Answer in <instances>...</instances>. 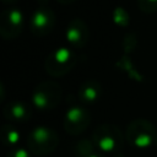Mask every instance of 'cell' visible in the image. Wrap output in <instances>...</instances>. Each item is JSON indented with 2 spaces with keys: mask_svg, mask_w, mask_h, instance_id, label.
Here are the masks:
<instances>
[{
  "mask_svg": "<svg viewBox=\"0 0 157 157\" xmlns=\"http://www.w3.org/2000/svg\"><path fill=\"white\" fill-rule=\"evenodd\" d=\"M117 66H118L119 70L124 71L125 75H126L129 78H131V80H134V81H139V82L144 80L142 74H141L137 69H135V66H134L132 63L130 61L129 56L124 55V56L117 63Z\"/></svg>",
  "mask_w": 157,
  "mask_h": 157,
  "instance_id": "13",
  "label": "cell"
},
{
  "mask_svg": "<svg viewBox=\"0 0 157 157\" xmlns=\"http://www.w3.org/2000/svg\"><path fill=\"white\" fill-rule=\"evenodd\" d=\"M23 26L22 13L17 9H9L1 13L0 21V33L5 39H13L16 38Z\"/></svg>",
  "mask_w": 157,
  "mask_h": 157,
  "instance_id": "7",
  "label": "cell"
},
{
  "mask_svg": "<svg viewBox=\"0 0 157 157\" xmlns=\"http://www.w3.org/2000/svg\"><path fill=\"white\" fill-rule=\"evenodd\" d=\"M32 104L38 110H52L61 101V87L53 80H47L36 86L31 97Z\"/></svg>",
  "mask_w": 157,
  "mask_h": 157,
  "instance_id": "4",
  "label": "cell"
},
{
  "mask_svg": "<svg viewBox=\"0 0 157 157\" xmlns=\"http://www.w3.org/2000/svg\"><path fill=\"white\" fill-rule=\"evenodd\" d=\"M87 157H109V156H107L105 153H103V152H101L98 148L93 152V153H91V155H88Z\"/></svg>",
  "mask_w": 157,
  "mask_h": 157,
  "instance_id": "18",
  "label": "cell"
},
{
  "mask_svg": "<svg viewBox=\"0 0 157 157\" xmlns=\"http://www.w3.org/2000/svg\"><path fill=\"white\" fill-rule=\"evenodd\" d=\"M4 117L12 123H26L31 118L29 107L21 101H11L5 104L2 109Z\"/></svg>",
  "mask_w": 157,
  "mask_h": 157,
  "instance_id": "10",
  "label": "cell"
},
{
  "mask_svg": "<svg viewBox=\"0 0 157 157\" xmlns=\"http://www.w3.org/2000/svg\"><path fill=\"white\" fill-rule=\"evenodd\" d=\"M102 86L97 80H86L77 90V98L83 104H91L99 99Z\"/></svg>",
  "mask_w": 157,
  "mask_h": 157,
  "instance_id": "11",
  "label": "cell"
},
{
  "mask_svg": "<svg viewBox=\"0 0 157 157\" xmlns=\"http://www.w3.org/2000/svg\"><path fill=\"white\" fill-rule=\"evenodd\" d=\"M77 63V55L74 50L61 47L53 50L45 59L44 67L49 76L61 77L74 69Z\"/></svg>",
  "mask_w": 157,
  "mask_h": 157,
  "instance_id": "5",
  "label": "cell"
},
{
  "mask_svg": "<svg viewBox=\"0 0 157 157\" xmlns=\"http://www.w3.org/2000/svg\"><path fill=\"white\" fill-rule=\"evenodd\" d=\"M58 1H60L61 4H67V2H72L74 0H58Z\"/></svg>",
  "mask_w": 157,
  "mask_h": 157,
  "instance_id": "19",
  "label": "cell"
},
{
  "mask_svg": "<svg viewBox=\"0 0 157 157\" xmlns=\"http://www.w3.org/2000/svg\"><path fill=\"white\" fill-rule=\"evenodd\" d=\"M6 157H32V155L28 151V148L17 146V147L10 148L6 153Z\"/></svg>",
  "mask_w": 157,
  "mask_h": 157,
  "instance_id": "15",
  "label": "cell"
},
{
  "mask_svg": "<svg viewBox=\"0 0 157 157\" xmlns=\"http://www.w3.org/2000/svg\"><path fill=\"white\" fill-rule=\"evenodd\" d=\"M65 36L67 43L72 48H83L88 40V27L82 20L75 18L69 23Z\"/></svg>",
  "mask_w": 157,
  "mask_h": 157,
  "instance_id": "9",
  "label": "cell"
},
{
  "mask_svg": "<svg viewBox=\"0 0 157 157\" xmlns=\"http://www.w3.org/2000/svg\"><path fill=\"white\" fill-rule=\"evenodd\" d=\"M125 139L137 150L151 148L157 146V128L146 119H134L126 126Z\"/></svg>",
  "mask_w": 157,
  "mask_h": 157,
  "instance_id": "2",
  "label": "cell"
},
{
  "mask_svg": "<svg viewBox=\"0 0 157 157\" xmlns=\"http://www.w3.org/2000/svg\"><path fill=\"white\" fill-rule=\"evenodd\" d=\"M92 141L96 147L109 157H123L124 135L117 125L102 124L92 132Z\"/></svg>",
  "mask_w": 157,
  "mask_h": 157,
  "instance_id": "1",
  "label": "cell"
},
{
  "mask_svg": "<svg viewBox=\"0 0 157 157\" xmlns=\"http://www.w3.org/2000/svg\"><path fill=\"white\" fill-rule=\"evenodd\" d=\"M114 21L119 26H126L129 22V17L121 9H117L114 12Z\"/></svg>",
  "mask_w": 157,
  "mask_h": 157,
  "instance_id": "17",
  "label": "cell"
},
{
  "mask_svg": "<svg viewBox=\"0 0 157 157\" xmlns=\"http://www.w3.org/2000/svg\"><path fill=\"white\" fill-rule=\"evenodd\" d=\"M54 23H55V16L53 11L48 7L42 6L38 10H36L31 17L29 21L31 32L39 37L45 36L52 32Z\"/></svg>",
  "mask_w": 157,
  "mask_h": 157,
  "instance_id": "8",
  "label": "cell"
},
{
  "mask_svg": "<svg viewBox=\"0 0 157 157\" xmlns=\"http://www.w3.org/2000/svg\"><path fill=\"white\" fill-rule=\"evenodd\" d=\"M1 141L5 147L13 148L17 147L21 141V132L11 124H4L1 128Z\"/></svg>",
  "mask_w": 157,
  "mask_h": 157,
  "instance_id": "12",
  "label": "cell"
},
{
  "mask_svg": "<svg viewBox=\"0 0 157 157\" xmlns=\"http://www.w3.org/2000/svg\"><path fill=\"white\" fill-rule=\"evenodd\" d=\"M97 150L92 139H81L76 142L74 147V153L76 157H87Z\"/></svg>",
  "mask_w": 157,
  "mask_h": 157,
  "instance_id": "14",
  "label": "cell"
},
{
  "mask_svg": "<svg viewBox=\"0 0 157 157\" xmlns=\"http://www.w3.org/2000/svg\"><path fill=\"white\" fill-rule=\"evenodd\" d=\"M91 123V114L83 105L70 107L64 115V130L70 135L82 134Z\"/></svg>",
  "mask_w": 157,
  "mask_h": 157,
  "instance_id": "6",
  "label": "cell"
},
{
  "mask_svg": "<svg viewBox=\"0 0 157 157\" xmlns=\"http://www.w3.org/2000/svg\"><path fill=\"white\" fill-rule=\"evenodd\" d=\"M59 145L58 134L48 126L39 125L33 128L27 137L26 146L28 151L36 156H47L55 151Z\"/></svg>",
  "mask_w": 157,
  "mask_h": 157,
  "instance_id": "3",
  "label": "cell"
},
{
  "mask_svg": "<svg viewBox=\"0 0 157 157\" xmlns=\"http://www.w3.org/2000/svg\"><path fill=\"white\" fill-rule=\"evenodd\" d=\"M139 7L144 12H155L157 10V0H139Z\"/></svg>",
  "mask_w": 157,
  "mask_h": 157,
  "instance_id": "16",
  "label": "cell"
}]
</instances>
